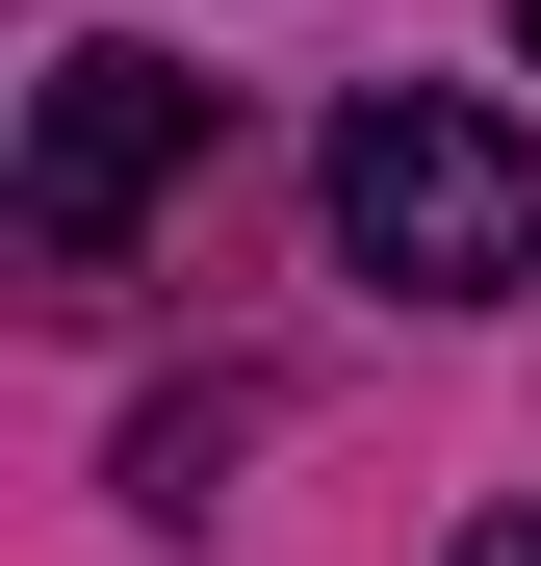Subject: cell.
Wrapping results in <instances>:
<instances>
[{
    "label": "cell",
    "instance_id": "cell-4",
    "mask_svg": "<svg viewBox=\"0 0 541 566\" xmlns=\"http://www.w3.org/2000/svg\"><path fill=\"white\" fill-rule=\"evenodd\" d=\"M516 52H541V0H516Z\"/></svg>",
    "mask_w": 541,
    "mask_h": 566
},
{
    "label": "cell",
    "instance_id": "cell-2",
    "mask_svg": "<svg viewBox=\"0 0 541 566\" xmlns=\"http://www.w3.org/2000/svg\"><path fill=\"white\" fill-rule=\"evenodd\" d=\"M207 129H232V77H180V52H52V77H27V180H0V207H27V258L104 283L180 180H207Z\"/></svg>",
    "mask_w": 541,
    "mask_h": 566
},
{
    "label": "cell",
    "instance_id": "cell-1",
    "mask_svg": "<svg viewBox=\"0 0 541 566\" xmlns=\"http://www.w3.org/2000/svg\"><path fill=\"white\" fill-rule=\"evenodd\" d=\"M310 180H335V258L387 283V310H516L541 283V155L490 104H438V77H361Z\"/></svg>",
    "mask_w": 541,
    "mask_h": 566
},
{
    "label": "cell",
    "instance_id": "cell-3",
    "mask_svg": "<svg viewBox=\"0 0 541 566\" xmlns=\"http://www.w3.org/2000/svg\"><path fill=\"white\" fill-rule=\"evenodd\" d=\"M465 566H541V515H465Z\"/></svg>",
    "mask_w": 541,
    "mask_h": 566
}]
</instances>
